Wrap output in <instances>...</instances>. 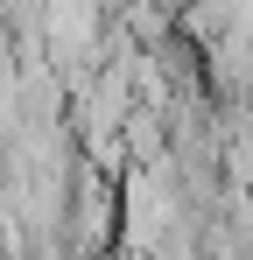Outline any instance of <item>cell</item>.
<instances>
[{"label": "cell", "instance_id": "6da1fadb", "mask_svg": "<svg viewBox=\"0 0 253 260\" xmlns=\"http://www.w3.org/2000/svg\"><path fill=\"white\" fill-rule=\"evenodd\" d=\"M204 7H218V14H232V7H239V0H204Z\"/></svg>", "mask_w": 253, "mask_h": 260}]
</instances>
